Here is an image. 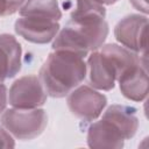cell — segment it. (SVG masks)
<instances>
[{
	"label": "cell",
	"mask_w": 149,
	"mask_h": 149,
	"mask_svg": "<svg viewBox=\"0 0 149 149\" xmlns=\"http://www.w3.org/2000/svg\"><path fill=\"white\" fill-rule=\"evenodd\" d=\"M85 56L64 49L49 54L40 69L38 78L48 95L63 98L79 86L87 74Z\"/></svg>",
	"instance_id": "obj_1"
},
{
	"label": "cell",
	"mask_w": 149,
	"mask_h": 149,
	"mask_svg": "<svg viewBox=\"0 0 149 149\" xmlns=\"http://www.w3.org/2000/svg\"><path fill=\"white\" fill-rule=\"evenodd\" d=\"M108 35V23L105 19L71 20L57 33L52 49H64L87 56L90 51L100 49Z\"/></svg>",
	"instance_id": "obj_2"
},
{
	"label": "cell",
	"mask_w": 149,
	"mask_h": 149,
	"mask_svg": "<svg viewBox=\"0 0 149 149\" xmlns=\"http://www.w3.org/2000/svg\"><path fill=\"white\" fill-rule=\"evenodd\" d=\"M0 123L17 140H33L40 136L48 125V115L42 108H9L1 113Z\"/></svg>",
	"instance_id": "obj_3"
},
{
	"label": "cell",
	"mask_w": 149,
	"mask_h": 149,
	"mask_svg": "<svg viewBox=\"0 0 149 149\" xmlns=\"http://www.w3.org/2000/svg\"><path fill=\"white\" fill-rule=\"evenodd\" d=\"M66 102L74 116L83 121H94L105 109L107 98L88 85H80L68 94Z\"/></svg>",
	"instance_id": "obj_4"
},
{
	"label": "cell",
	"mask_w": 149,
	"mask_h": 149,
	"mask_svg": "<svg viewBox=\"0 0 149 149\" xmlns=\"http://www.w3.org/2000/svg\"><path fill=\"white\" fill-rule=\"evenodd\" d=\"M47 92L37 76H23L16 79L8 92V102L14 108L33 109L43 106Z\"/></svg>",
	"instance_id": "obj_5"
},
{
	"label": "cell",
	"mask_w": 149,
	"mask_h": 149,
	"mask_svg": "<svg viewBox=\"0 0 149 149\" xmlns=\"http://www.w3.org/2000/svg\"><path fill=\"white\" fill-rule=\"evenodd\" d=\"M147 15L129 14L116 23L114 36L125 48L140 55H147Z\"/></svg>",
	"instance_id": "obj_6"
},
{
	"label": "cell",
	"mask_w": 149,
	"mask_h": 149,
	"mask_svg": "<svg viewBox=\"0 0 149 149\" xmlns=\"http://www.w3.org/2000/svg\"><path fill=\"white\" fill-rule=\"evenodd\" d=\"M58 21L40 17L21 16L14 23L15 33L23 40L35 44H47L51 42L59 31Z\"/></svg>",
	"instance_id": "obj_7"
},
{
	"label": "cell",
	"mask_w": 149,
	"mask_h": 149,
	"mask_svg": "<svg viewBox=\"0 0 149 149\" xmlns=\"http://www.w3.org/2000/svg\"><path fill=\"white\" fill-rule=\"evenodd\" d=\"M88 81L93 88L109 91L115 86L118 79L115 69L101 51H92L87 58Z\"/></svg>",
	"instance_id": "obj_8"
},
{
	"label": "cell",
	"mask_w": 149,
	"mask_h": 149,
	"mask_svg": "<svg viewBox=\"0 0 149 149\" xmlns=\"http://www.w3.org/2000/svg\"><path fill=\"white\" fill-rule=\"evenodd\" d=\"M22 65V48L10 34H0V83L15 77Z\"/></svg>",
	"instance_id": "obj_9"
},
{
	"label": "cell",
	"mask_w": 149,
	"mask_h": 149,
	"mask_svg": "<svg viewBox=\"0 0 149 149\" xmlns=\"http://www.w3.org/2000/svg\"><path fill=\"white\" fill-rule=\"evenodd\" d=\"M120 91L129 100L142 101L148 95V72L147 66L139 64L123 72L119 78Z\"/></svg>",
	"instance_id": "obj_10"
},
{
	"label": "cell",
	"mask_w": 149,
	"mask_h": 149,
	"mask_svg": "<svg viewBox=\"0 0 149 149\" xmlns=\"http://www.w3.org/2000/svg\"><path fill=\"white\" fill-rule=\"evenodd\" d=\"M125 139L120 132L107 120L93 122L87 130V146L95 149H120L123 147Z\"/></svg>",
	"instance_id": "obj_11"
},
{
	"label": "cell",
	"mask_w": 149,
	"mask_h": 149,
	"mask_svg": "<svg viewBox=\"0 0 149 149\" xmlns=\"http://www.w3.org/2000/svg\"><path fill=\"white\" fill-rule=\"evenodd\" d=\"M102 119L111 122L122 135L125 140L135 136L139 128L136 109L126 105H112L102 114Z\"/></svg>",
	"instance_id": "obj_12"
},
{
	"label": "cell",
	"mask_w": 149,
	"mask_h": 149,
	"mask_svg": "<svg viewBox=\"0 0 149 149\" xmlns=\"http://www.w3.org/2000/svg\"><path fill=\"white\" fill-rule=\"evenodd\" d=\"M100 51L113 64L118 78L123 72H126L127 70H129L133 66H136L139 64L146 65V59L142 61V58H141L142 55L139 56V54H136V52L125 48L123 45H119V44H115V43L104 44L101 47Z\"/></svg>",
	"instance_id": "obj_13"
},
{
	"label": "cell",
	"mask_w": 149,
	"mask_h": 149,
	"mask_svg": "<svg viewBox=\"0 0 149 149\" xmlns=\"http://www.w3.org/2000/svg\"><path fill=\"white\" fill-rule=\"evenodd\" d=\"M21 16L48 19L58 21L62 17V12L57 0H26L20 7Z\"/></svg>",
	"instance_id": "obj_14"
},
{
	"label": "cell",
	"mask_w": 149,
	"mask_h": 149,
	"mask_svg": "<svg viewBox=\"0 0 149 149\" xmlns=\"http://www.w3.org/2000/svg\"><path fill=\"white\" fill-rule=\"evenodd\" d=\"M106 8L95 0H76V8L71 13V20L78 19H105Z\"/></svg>",
	"instance_id": "obj_15"
},
{
	"label": "cell",
	"mask_w": 149,
	"mask_h": 149,
	"mask_svg": "<svg viewBox=\"0 0 149 149\" xmlns=\"http://www.w3.org/2000/svg\"><path fill=\"white\" fill-rule=\"evenodd\" d=\"M22 3L12 0H0V16H8L16 13Z\"/></svg>",
	"instance_id": "obj_16"
},
{
	"label": "cell",
	"mask_w": 149,
	"mask_h": 149,
	"mask_svg": "<svg viewBox=\"0 0 149 149\" xmlns=\"http://www.w3.org/2000/svg\"><path fill=\"white\" fill-rule=\"evenodd\" d=\"M15 142L13 135L1 125L0 126V148H14Z\"/></svg>",
	"instance_id": "obj_17"
},
{
	"label": "cell",
	"mask_w": 149,
	"mask_h": 149,
	"mask_svg": "<svg viewBox=\"0 0 149 149\" xmlns=\"http://www.w3.org/2000/svg\"><path fill=\"white\" fill-rule=\"evenodd\" d=\"M8 101V93H7V87L3 83H0V114L6 109Z\"/></svg>",
	"instance_id": "obj_18"
},
{
	"label": "cell",
	"mask_w": 149,
	"mask_h": 149,
	"mask_svg": "<svg viewBox=\"0 0 149 149\" xmlns=\"http://www.w3.org/2000/svg\"><path fill=\"white\" fill-rule=\"evenodd\" d=\"M129 1H130L132 6H133L135 9H137V10L141 12V13H143L144 15L148 14V12H149L148 0H129Z\"/></svg>",
	"instance_id": "obj_19"
},
{
	"label": "cell",
	"mask_w": 149,
	"mask_h": 149,
	"mask_svg": "<svg viewBox=\"0 0 149 149\" xmlns=\"http://www.w3.org/2000/svg\"><path fill=\"white\" fill-rule=\"evenodd\" d=\"M97 2H99V3H101V5H113V3H115V2H118L119 0H95Z\"/></svg>",
	"instance_id": "obj_20"
},
{
	"label": "cell",
	"mask_w": 149,
	"mask_h": 149,
	"mask_svg": "<svg viewBox=\"0 0 149 149\" xmlns=\"http://www.w3.org/2000/svg\"><path fill=\"white\" fill-rule=\"evenodd\" d=\"M12 1H15V2H19V3H22V5H23V2H24L26 0H12Z\"/></svg>",
	"instance_id": "obj_21"
}]
</instances>
